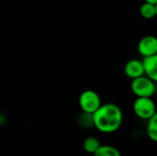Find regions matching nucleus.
<instances>
[{
    "mask_svg": "<svg viewBox=\"0 0 157 156\" xmlns=\"http://www.w3.org/2000/svg\"><path fill=\"white\" fill-rule=\"evenodd\" d=\"M138 51L144 58L157 54L156 37L153 35H147L142 38L138 43Z\"/></svg>",
    "mask_w": 157,
    "mask_h": 156,
    "instance_id": "obj_5",
    "label": "nucleus"
},
{
    "mask_svg": "<svg viewBox=\"0 0 157 156\" xmlns=\"http://www.w3.org/2000/svg\"><path fill=\"white\" fill-rule=\"evenodd\" d=\"M146 133L151 141L157 143V111L148 120L147 127H146Z\"/></svg>",
    "mask_w": 157,
    "mask_h": 156,
    "instance_id": "obj_9",
    "label": "nucleus"
},
{
    "mask_svg": "<svg viewBox=\"0 0 157 156\" xmlns=\"http://www.w3.org/2000/svg\"><path fill=\"white\" fill-rule=\"evenodd\" d=\"M124 73L127 77L132 80L145 75L143 61H140L137 59L130 60L129 62L126 63L124 66Z\"/></svg>",
    "mask_w": 157,
    "mask_h": 156,
    "instance_id": "obj_6",
    "label": "nucleus"
},
{
    "mask_svg": "<svg viewBox=\"0 0 157 156\" xmlns=\"http://www.w3.org/2000/svg\"><path fill=\"white\" fill-rule=\"evenodd\" d=\"M155 10H156V17H157V4L155 5Z\"/></svg>",
    "mask_w": 157,
    "mask_h": 156,
    "instance_id": "obj_13",
    "label": "nucleus"
},
{
    "mask_svg": "<svg viewBox=\"0 0 157 156\" xmlns=\"http://www.w3.org/2000/svg\"><path fill=\"white\" fill-rule=\"evenodd\" d=\"M101 98L94 90H85L79 97V106L86 114L93 115L101 107Z\"/></svg>",
    "mask_w": 157,
    "mask_h": 156,
    "instance_id": "obj_2",
    "label": "nucleus"
},
{
    "mask_svg": "<svg viewBox=\"0 0 157 156\" xmlns=\"http://www.w3.org/2000/svg\"><path fill=\"white\" fill-rule=\"evenodd\" d=\"M145 3H149V4H152V5H156L157 0H144Z\"/></svg>",
    "mask_w": 157,
    "mask_h": 156,
    "instance_id": "obj_12",
    "label": "nucleus"
},
{
    "mask_svg": "<svg viewBox=\"0 0 157 156\" xmlns=\"http://www.w3.org/2000/svg\"><path fill=\"white\" fill-rule=\"evenodd\" d=\"M100 146H101V144H100L99 140L96 137H93V136L86 138L84 143H83L84 150L87 154H95Z\"/></svg>",
    "mask_w": 157,
    "mask_h": 156,
    "instance_id": "obj_8",
    "label": "nucleus"
},
{
    "mask_svg": "<svg viewBox=\"0 0 157 156\" xmlns=\"http://www.w3.org/2000/svg\"><path fill=\"white\" fill-rule=\"evenodd\" d=\"M131 89L137 97H152L155 93L156 86L155 82L144 75L132 81Z\"/></svg>",
    "mask_w": 157,
    "mask_h": 156,
    "instance_id": "obj_3",
    "label": "nucleus"
},
{
    "mask_svg": "<svg viewBox=\"0 0 157 156\" xmlns=\"http://www.w3.org/2000/svg\"><path fill=\"white\" fill-rule=\"evenodd\" d=\"M140 14L144 18L152 19L156 17V10L155 5H152L149 3H144L140 7Z\"/></svg>",
    "mask_w": 157,
    "mask_h": 156,
    "instance_id": "obj_10",
    "label": "nucleus"
},
{
    "mask_svg": "<svg viewBox=\"0 0 157 156\" xmlns=\"http://www.w3.org/2000/svg\"><path fill=\"white\" fill-rule=\"evenodd\" d=\"M144 74L157 84V54L143 59Z\"/></svg>",
    "mask_w": 157,
    "mask_h": 156,
    "instance_id": "obj_7",
    "label": "nucleus"
},
{
    "mask_svg": "<svg viewBox=\"0 0 157 156\" xmlns=\"http://www.w3.org/2000/svg\"><path fill=\"white\" fill-rule=\"evenodd\" d=\"M93 126L103 133L117 131L122 125L123 113L121 108L114 103L102 104L92 115Z\"/></svg>",
    "mask_w": 157,
    "mask_h": 156,
    "instance_id": "obj_1",
    "label": "nucleus"
},
{
    "mask_svg": "<svg viewBox=\"0 0 157 156\" xmlns=\"http://www.w3.org/2000/svg\"><path fill=\"white\" fill-rule=\"evenodd\" d=\"M156 111V106L152 97H137L133 103V112L139 119L149 120Z\"/></svg>",
    "mask_w": 157,
    "mask_h": 156,
    "instance_id": "obj_4",
    "label": "nucleus"
},
{
    "mask_svg": "<svg viewBox=\"0 0 157 156\" xmlns=\"http://www.w3.org/2000/svg\"><path fill=\"white\" fill-rule=\"evenodd\" d=\"M94 156H121V152L111 145H101Z\"/></svg>",
    "mask_w": 157,
    "mask_h": 156,
    "instance_id": "obj_11",
    "label": "nucleus"
}]
</instances>
